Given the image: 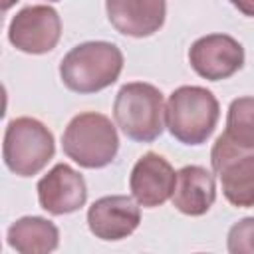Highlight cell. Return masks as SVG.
Returning <instances> with one entry per match:
<instances>
[{
  "instance_id": "6da1fadb",
  "label": "cell",
  "mask_w": 254,
  "mask_h": 254,
  "mask_svg": "<svg viewBox=\"0 0 254 254\" xmlns=\"http://www.w3.org/2000/svg\"><path fill=\"white\" fill-rule=\"evenodd\" d=\"M123 69L121 50L103 40L83 42L71 48L62 64L60 77L62 83L75 93H95L113 85Z\"/></svg>"
},
{
  "instance_id": "7a4b0ae2",
  "label": "cell",
  "mask_w": 254,
  "mask_h": 254,
  "mask_svg": "<svg viewBox=\"0 0 254 254\" xmlns=\"http://www.w3.org/2000/svg\"><path fill=\"white\" fill-rule=\"evenodd\" d=\"M218 117V99L210 89L200 85L177 87L165 105V125L185 145H202L212 135Z\"/></svg>"
},
{
  "instance_id": "3957f363",
  "label": "cell",
  "mask_w": 254,
  "mask_h": 254,
  "mask_svg": "<svg viewBox=\"0 0 254 254\" xmlns=\"http://www.w3.org/2000/svg\"><path fill=\"white\" fill-rule=\"evenodd\" d=\"M62 149L67 159L83 169H103L119 151V135L107 115L85 111L67 123Z\"/></svg>"
},
{
  "instance_id": "277c9868",
  "label": "cell",
  "mask_w": 254,
  "mask_h": 254,
  "mask_svg": "<svg viewBox=\"0 0 254 254\" xmlns=\"http://www.w3.org/2000/svg\"><path fill=\"white\" fill-rule=\"evenodd\" d=\"M113 117L129 139L139 143L155 141L167 127L161 89L145 81L121 85L113 101Z\"/></svg>"
},
{
  "instance_id": "5b68a950",
  "label": "cell",
  "mask_w": 254,
  "mask_h": 254,
  "mask_svg": "<svg viewBox=\"0 0 254 254\" xmlns=\"http://www.w3.org/2000/svg\"><path fill=\"white\" fill-rule=\"evenodd\" d=\"M56 153L54 133L34 117H16L6 125L2 159L18 177L38 175Z\"/></svg>"
},
{
  "instance_id": "8992f818",
  "label": "cell",
  "mask_w": 254,
  "mask_h": 254,
  "mask_svg": "<svg viewBox=\"0 0 254 254\" xmlns=\"http://www.w3.org/2000/svg\"><path fill=\"white\" fill-rule=\"evenodd\" d=\"M210 163L224 198L238 208L254 206V149L236 145L222 133L212 145Z\"/></svg>"
},
{
  "instance_id": "52a82bcc",
  "label": "cell",
  "mask_w": 254,
  "mask_h": 254,
  "mask_svg": "<svg viewBox=\"0 0 254 254\" xmlns=\"http://www.w3.org/2000/svg\"><path fill=\"white\" fill-rule=\"evenodd\" d=\"M62 38V18L56 8L36 4L22 8L8 26L10 44L24 54H48Z\"/></svg>"
},
{
  "instance_id": "ba28073f",
  "label": "cell",
  "mask_w": 254,
  "mask_h": 254,
  "mask_svg": "<svg viewBox=\"0 0 254 254\" xmlns=\"http://www.w3.org/2000/svg\"><path fill=\"white\" fill-rule=\"evenodd\" d=\"M189 64L208 81L228 79L244 65V48L228 34H208L192 42Z\"/></svg>"
},
{
  "instance_id": "9c48e42d",
  "label": "cell",
  "mask_w": 254,
  "mask_h": 254,
  "mask_svg": "<svg viewBox=\"0 0 254 254\" xmlns=\"http://www.w3.org/2000/svg\"><path fill=\"white\" fill-rule=\"evenodd\" d=\"M36 190L40 206L56 216L75 212L87 200V185L83 175L67 163L54 165L38 181Z\"/></svg>"
},
{
  "instance_id": "30bf717a",
  "label": "cell",
  "mask_w": 254,
  "mask_h": 254,
  "mask_svg": "<svg viewBox=\"0 0 254 254\" xmlns=\"http://www.w3.org/2000/svg\"><path fill=\"white\" fill-rule=\"evenodd\" d=\"M139 222V202L125 194L101 196L87 208V226L99 240H123L137 230Z\"/></svg>"
},
{
  "instance_id": "8fae6325",
  "label": "cell",
  "mask_w": 254,
  "mask_h": 254,
  "mask_svg": "<svg viewBox=\"0 0 254 254\" xmlns=\"http://www.w3.org/2000/svg\"><path fill=\"white\" fill-rule=\"evenodd\" d=\"M177 173L171 163L159 153H145L131 169L129 189L139 206L155 208L165 204L175 190Z\"/></svg>"
},
{
  "instance_id": "7c38bea8",
  "label": "cell",
  "mask_w": 254,
  "mask_h": 254,
  "mask_svg": "<svg viewBox=\"0 0 254 254\" xmlns=\"http://www.w3.org/2000/svg\"><path fill=\"white\" fill-rule=\"evenodd\" d=\"M105 12L119 34L147 38L163 28L167 0H105Z\"/></svg>"
},
{
  "instance_id": "4fadbf2b",
  "label": "cell",
  "mask_w": 254,
  "mask_h": 254,
  "mask_svg": "<svg viewBox=\"0 0 254 254\" xmlns=\"http://www.w3.org/2000/svg\"><path fill=\"white\" fill-rule=\"evenodd\" d=\"M173 204L187 216H202L216 200V183L210 171L200 165H187L177 171Z\"/></svg>"
},
{
  "instance_id": "5bb4252c",
  "label": "cell",
  "mask_w": 254,
  "mask_h": 254,
  "mask_svg": "<svg viewBox=\"0 0 254 254\" xmlns=\"http://www.w3.org/2000/svg\"><path fill=\"white\" fill-rule=\"evenodd\" d=\"M6 242L20 254H48L58 248L60 230L44 216H22L10 224Z\"/></svg>"
},
{
  "instance_id": "9a60e30c",
  "label": "cell",
  "mask_w": 254,
  "mask_h": 254,
  "mask_svg": "<svg viewBox=\"0 0 254 254\" xmlns=\"http://www.w3.org/2000/svg\"><path fill=\"white\" fill-rule=\"evenodd\" d=\"M224 135L236 145L254 149V97H238L230 103Z\"/></svg>"
},
{
  "instance_id": "2e32d148",
  "label": "cell",
  "mask_w": 254,
  "mask_h": 254,
  "mask_svg": "<svg viewBox=\"0 0 254 254\" xmlns=\"http://www.w3.org/2000/svg\"><path fill=\"white\" fill-rule=\"evenodd\" d=\"M226 248L230 254H254V216H246L230 226Z\"/></svg>"
},
{
  "instance_id": "e0dca14e",
  "label": "cell",
  "mask_w": 254,
  "mask_h": 254,
  "mask_svg": "<svg viewBox=\"0 0 254 254\" xmlns=\"http://www.w3.org/2000/svg\"><path fill=\"white\" fill-rule=\"evenodd\" d=\"M234 8H238L244 16L254 18V0H228Z\"/></svg>"
},
{
  "instance_id": "ac0fdd59",
  "label": "cell",
  "mask_w": 254,
  "mask_h": 254,
  "mask_svg": "<svg viewBox=\"0 0 254 254\" xmlns=\"http://www.w3.org/2000/svg\"><path fill=\"white\" fill-rule=\"evenodd\" d=\"M14 2H18V0H2V10H8Z\"/></svg>"
},
{
  "instance_id": "d6986e66",
  "label": "cell",
  "mask_w": 254,
  "mask_h": 254,
  "mask_svg": "<svg viewBox=\"0 0 254 254\" xmlns=\"http://www.w3.org/2000/svg\"><path fill=\"white\" fill-rule=\"evenodd\" d=\"M48 2H58V0H48Z\"/></svg>"
}]
</instances>
